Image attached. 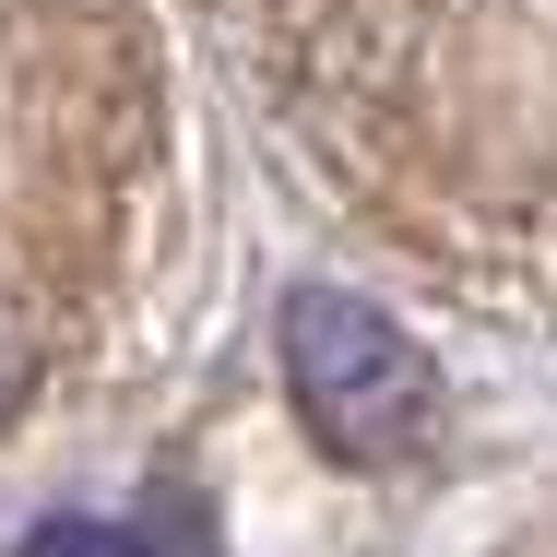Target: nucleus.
I'll use <instances>...</instances> for the list:
<instances>
[{"instance_id":"obj_1","label":"nucleus","mask_w":557,"mask_h":557,"mask_svg":"<svg viewBox=\"0 0 557 557\" xmlns=\"http://www.w3.org/2000/svg\"><path fill=\"white\" fill-rule=\"evenodd\" d=\"M285 404H297V428L333 462L380 474V462H404L440 428V368L356 285H297L285 297Z\"/></svg>"},{"instance_id":"obj_2","label":"nucleus","mask_w":557,"mask_h":557,"mask_svg":"<svg viewBox=\"0 0 557 557\" xmlns=\"http://www.w3.org/2000/svg\"><path fill=\"white\" fill-rule=\"evenodd\" d=\"M12 557H202V522H190V498L166 486V498H154V510H131V522L60 510V522H36Z\"/></svg>"},{"instance_id":"obj_3","label":"nucleus","mask_w":557,"mask_h":557,"mask_svg":"<svg viewBox=\"0 0 557 557\" xmlns=\"http://www.w3.org/2000/svg\"><path fill=\"white\" fill-rule=\"evenodd\" d=\"M36 368H48V344H36V309H24L12 285H0V428H12L24 404H36Z\"/></svg>"}]
</instances>
